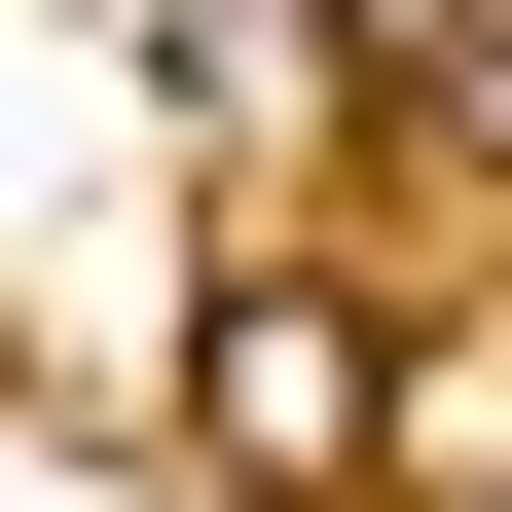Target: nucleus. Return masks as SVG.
<instances>
[{"label":"nucleus","mask_w":512,"mask_h":512,"mask_svg":"<svg viewBox=\"0 0 512 512\" xmlns=\"http://www.w3.org/2000/svg\"><path fill=\"white\" fill-rule=\"evenodd\" d=\"M183 476H220V512H366V476H403V330H366L330 256H256L220 330H183Z\"/></svg>","instance_id":"nucleus-1"},{"label":"nucleus","mask_w":512,"mask_h":512,"mask_svg":"<svg viewBox=\"0 0 512 512\" xmlns=\"http://www.w3.org/2000/svg\"><path fill=\"white\" fill-rule=\"evenodd\" d=\"M439 147H512V0H476V37H439Z\"/></svg>","instance_id":"nucleus-2"},{"label":"nucleus","mask_w":512,"mask_h":512,"mask_svg":"<svg viewBox=\"0 0 512 512\" xmlns=\"http://www.w3.org/2000/svg\"><path fill=\"white\" fill-rule=\"evenodd\" d=\"M330 37H403V74H439V37H476V0H330Z\"/></svg>","instance_id":"nucleus-3"}]
</instances>
